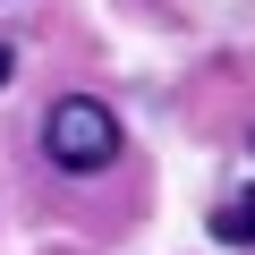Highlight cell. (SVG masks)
<instances>
[{"mask_svg": "<svg viewBox=\"0 0 255 255\" xmlns=\"http://www.w3.org/2000/svg\"><path fill=\"white\" fill-rule=\"evenodd\" d=\"M43 153H51L60 170L94 179V170H111V162H119V119H111L94 94H60V102L43 111Z\"/></svg>", "mask_w": 255, "mask_h": 255, "instance_id": "cell-1", "label": "cell"}, {"mask_svg": "<svg viewBox=\"0 0 255 255\" xmlns=\"http://www.w3.org/2000/svg\"><path fill=\"white\" fill-rule=\"evenodd\" d=\"M213 238H221V247H255V187H238V196L213 213Z\"/></svg>", "mask_w": 255, "mask_h": 255, "instance_id": "cell-2", "label": "cell"}, {"mask_svg": "<svg viewBox=\"0 0 255 255\" xmlns=\"http://www.w3.org/2000/svg\"><path fill=\"white\" fill-rule=\"evenodd\" d=\"M9 68H17V60H9V43H0V85H9Z\"/></svg>", "mask_w": 255, "mask_h": 255, "instance_id": "cell-3", "label": "cell"}]
</instances>
